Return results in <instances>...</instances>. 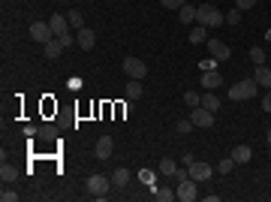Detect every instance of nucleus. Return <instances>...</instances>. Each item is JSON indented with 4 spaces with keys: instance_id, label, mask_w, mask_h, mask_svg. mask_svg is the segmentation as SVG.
<instances>
[{
    "instance_id": "30",
    "label": "nucleus",
    "mask_w": 271,
    "mask_h": 202,
    "mask_svg": "<svg viewBox=\"0 0 271 202\" xmlns=\"http://www.w3.org/2000/svg\"><path fill=\"white\" fill-rule=\"evenodd\" d=\"M226 24H232V27L241 24V12H238V9H229V12H226Z\"/></svg>"
},
{
    "instance_id": "36",
    "label": "nucleus",
    "mask_w": 271,
    "mask_h": 202,
    "mask_svg": "<svg viewBox=\"0 0 271 202\" xmlns=\"http://www.w3.org/2000/svg\"><path fill=\"white\" fill-rule=\"evenodd\" d=\"M160 3H163L166 9H181V6H184V0H160Z\"/></svg>"
},
{
    "instance_id": "24",
    "label": "nucleus",
    "mask_w": 271,
    "mask_h": 202,
    "mask_svg": "<svg viewBox=\"0 0 271 202\" xmlns=\"http://www.w3.org/2000/svg\"><path fill=\"white\" fill-rule=\"evenodd\" d=\"M175 169H178V166H175V160H169V157H166V160H160V172H163L166 178H172V175H175Z\"/></svg>"
},
{
    "instance_id": "22",
    "label": "nucleus",
    "mask_w": 271,
    "mask_h": 202,
    "mask_svg": "<svg viewBox=\"0 0 271 202\" xmlns=\"http://www.w3.org/2000/svg\"><path fill=\"white\" fill-rule=\"evenodd\" d=\"M154 196H157V202H172V199H178V196H175V190H169V187H160V190H154Z\"/></svg>"
},
{
    "instance_id": "4",
    "label": "nucleus",
    "mask_w": 271,
    "mask_h": 202,
    "mask_svg": "<svg viewBox=\"0 0 271 202\" xmlns=\"http://www.w3.org/2000/svg\"><path fill=\"white\" fill-rule=\"evenodd\" d=\"M175 196L181 202H193L199 196V190H196V181L193 178H184V181H178V187H175Z\"/></svg>"
},
{
    "instance_id": "27",
    "label": "nucleus",
    "mask_w": 271,
    "mask_h": 202,
    "mask_svg": "<svg viewBox=\"0 0 271 202\" xmlns=\"http://www.w3.org/2000/svg\"><path fill=\"white\" fill-rule=\"evenodd\" d=\"M202 106H205V109H211V112H217V109H220V97L205 94V97H202Z\"/></svg>"
},
{
    "instance_id": "14",
    "label": "nucleus",
    "mask_w": 271,
    "mask_h": 202,
    "mask_svg": "<svg viewBox=\"0 0 271 202\" xmlns=\"http://www.w3.org/2000/svg\"><path fill=\"white\" fill-rule=\"evenodd\" d=\"M0 178H3V184H12V181L18 178V166L6 163V157H3V163H0Z\"/></svg>"
},
{
    "instance_id": "28",
    "label": "nucleus",
    "mask_w": 271,
    "mask_h": 202,
    "mask_svg": "<svg viewBox=\"0 0 271 202\" xmlns=\"http://www.w3.org/2000/svg\"><path fill=\"white\" fill-rule=\"evenodd\" d=\"M193 127H196V124H193L190 118H184V121H178V124H175V133H181V136H187V133H190Z\"/></svg>"
},
{
    "instance_id": "23",
    "label": "nucleus",
    "mask_w": 271,
    "mask_h": 202,
    "mask_svg": "<svg viewBox=\"0 0 271 202\" xmlns=\"http://www.w3.org/2000/svg\"><path fill=\"white\" fill-rule=\"evenodd\" d=\"M127 97H130V100H136V97H142V82H139V79H133V82L127 85Z\"/></svg>"
},
{
    "instance_id": "1",
    "label": "nucleus",
    "mask_w": 271,
    "mask_h": 202,
    "mask_svg": "<svg viewBox=\"0 0 271 202\" xmlns=\"http://www.w3.org/2000/svg\"><path fill=\"white\" fill-rule=\"evenodd\" d=\"M256 91H259V85H256V79H244V82H235L232 88H229V100H250V97H256Z\"/></svg>"
},
{
    "instance_id": "7",
    "label": "nucleus",
    "mask_w": 271,
    "mask_h": 202,
    "mask_svg": "<svg viewBox=\"0 0 271 202\" xmlns=\"http://www.w3.org/2000/svg\"><path fill=\"white\" fill-rule=\"evenodd\" d=\"M190 121H193L196 127H211V124H214V112L205 109V106H196V109L190 112Z\"/></svg>"
},
{
    "instance_id": "5",
    "label": "nucleus",
    "mask_w": 271,
    "mask_h": 202,
    "mask_svg": "<svg viewBox=\"0 0 271 202\" xmlns=\"http://www.w3.org/2000/svg\"><path fill=\"white\" fill-rule=\"evenodd\" d=\"M124 73H127L130 79H139V82H142V79L148 76V66H145V60H139V57H127V60H124Z\"/></svg>"
},
{
    "instance_id": "26",
    "label": "nucleus",
    "mask_w": 271,
    "mask_h": 202,
    "mask_svg": "<svg viewBox=\"0 0 271 202\" xmlns=\"http://www.w3.org/2000/svg\"><path fill=\"white\" fill-rule=\"evenodd\" d=\"M184 103H187L190 109H196V106H202V97H199L196 91H187V94H184Z\"/></svg>"
},
{
    "instance_id": "12",
    "label": "nucleus",
    "mask_w": 271,
    "mask_h": 202,
    "mask_svg": "<svg viewBox=\"0 0 271 202\" xmlns=\"http://www.w3.org/2000/svg\"><path fill=\"white\" fill-rule=\"evenodd\" d=\"M211 15H214V6L211 3H202V6H196V24H211Z\"/></svg>"
},
{
    "instance_id": "9",
    "label": "nucleus",
    "mask_w": 271,
    "mask_h": 202,
    "mask_svg": "<svg viewBox=\"0 0 271 202\" xmlns=\"http://www.w3.org/2000/svg\"><path fill=\"white\" fill-rule=\"evenodd\" d=\"M214 175V166H208V163H202V160H196L193 166H190V178L199 184V181H208Z\"/></svg>"
},
{
    "instance_id": "25",
    "label": "nucleus",
    "mask_w": 271,
    "mask_h": 202,
    "mask_svg": "<svg viewBox=\"0 0 271 202\" xmlns=\"http://www.w3.org/2000/svg\"><path fill=\"white\" fill-rule=\"evenodd\" d=\"M250 60H253L256 66H259V63H265V48H259V45H253V48H250Z\"/></svg>"
},
{
    "instance_id": "19",
    "label": "nucleus",
    "mask_w": 271,
    "mask_h": 202,
    "mask_svg": "<svg viewBox=\"0 0 271 202\" xmlns=\"http://www.w3.org/2000/svg\"><path fill=\"white\" fill-rule=\"evenodd\" d=\"M190 42H193V45L208 42V30H205V24H199V27H193V30H190Z\"/></svg>"
},
{
    "instance_id": "33",
    "label": "nucleus",
    "mask_w": 271,
    "mask_h": 202,
    "mask_svg": "<svg viewBox=\"0 0 271 202\" xmlns=\"http://www.w3.org/2000/svg\"><path fill=\"white\" fill-rule=\"evenodd\" d=\"M256 6V0H235V9L238 12H244V9H253Z\"/></svg>"
},
{
    "instance_id": "3",
    "label": "nucleus",
    "mask_w": 271,
    "mask_h": 202,
    "mask_svg": "<svg viewBox=\"0 0 271 202\" xmlns=\"http://www.w3.org/2000/svg\"><path fill=\"white\" fill-rule=\"evenodd\" d=\"M30 39H36V42H48V39H54V30H51V24L48 21H33L30 24Z\"/></svg>"
},
{
    "instance_id": "2",
    "label": "nucleus",
    "mask_w": 271,
    "mask_h": 202,
    "mask_svg": "<svg viewBox=\"0 0 271 202\" xmlns=\"http://www.w3.org/2000/svg\"><path fill=\"white\" fill-rule=\"evenodd\" d=\"M84 187H87V193H91L94 199H106V193H109V187H112V178H106V175H91V178L84 181Z\"/></svg>"
},
{
    "instance_id": "38",
    "label": "nucleus",
    "mask_w": 271,
    "mask_h": 202,
    "mask_svg": "<svg viewBox=\"0 0 271 202\" xmlns=\"http://www.w3.org/2000/svg\"><path fill=\"white\" fill-rule=\"evenodd\" d=\"M262 109H265V112H271V91L262 97Z\"/></svg>"
},
{
    "instance_id": "13",
    "label": "nucleus",
    "mask_w": 271,
    "mask_h": 202,
    "mask_svg": "<svg viewBox=\"0 0 271 202\" xmlns=\"http://www.w3.org/2000/svg\"><path fill=\"white\" fill-rule=\"evenodd\" d=\"M112 145H115V142H112V136H103V139L97 142V148H94V151H97V157H100V160H109V157H112Z\"/></svg>"
},
{
    "instance_id": "20",
    "label": "nucleus",
    "mask_w": 271,
    "mask_h": 202,
    "mask_svg": "<svg viewBox=\"0 0 271 202\" xmlns=\"http://www.w3.org/2000/svg\"><path fill=\"white\" fill-rule=\"evenodd\" d=\"M127 181H130V172L127 169H115L112 172V184L115 187H127Z\"/></svg>"
},
{
    "instance_id": "34",
    "label": "nucleus",
    "mask_w": 271,
    "mask_h": 202,
    "mask_svg": "<svg viewBox=\"0 0 271 202\" xmlns=\"http://www.w3.org/2000/svg\"><path fill=\"white\" fill-rule=\"evenodd\" d=\"M57 39H60V45H63V48L75 45V36H72V33H63V36H57Z\"/></svg>"
},
{
    "instance_id": "15",
    "label": "nucleus",
    "mask_w": 271,
    "mask_h": 202,
    "mask_svg": "<svg viewBox=\"0 0 271 202\" xmlns=\"http://www.w3.org/2000/svg\"><path fill=\"white\" fill-rule=\"evenodd\" d=\"M253 79H256V85H262V88H268V91H271V66L259 63L256 73H253Z\"/></svg>"
},
{
    "instance_id": "10",
    "label": "nucleus",
    "mask_w": 271,
    "mask_h": 202,
    "mask_svg": "<svg viewBox=\"0 0 271 202\" xmlns=\"http://www.w3.org/2000/svg\"><path fill=\"white\" fill-rule=\"evenodd\" d=\"M48 24H51L54 36H63V33H69V21H66V15H60V12H54V15L48 18Z\"/></svg>"
},
{
    "instance_id": "37",
    "label": "nucleus",
    "mask_w": 271,
    "mask_h": 202,
    "mask_svg": "<svg viewBox=\"0 0 271 202\" xmlns=\"http://www.w3.org/2000/svg\"><path fill=\"white\" fill-rule=\"evenodd\" d=\"M181 163H184V166H193V163H196V157H193V154H190V151H187V154H184V157H181Z\"/></svg>"
},
{
    "instance_id": "8",
    "label": "nucleus",
    "mask_w": 271,
    "mask_h": 202,
    "mask_svg": "<svg viewBox=\"0 0 271 202\" xmlns=\"http://www.w3.org/2000/svg\"><path fill=\"white\" fill-rule=\"evenodd\" d=\"M205 45H208V51H211L214 60H229V54H232V48L226 42H220V39H208Z\"/></svg>"
},
{
    "instance_id": "18",
    "label": "nucleus",
    "mask_w": 271,
    "mask_h": 202,
    "mask_svg": "<svg viewBox=\"0 0 271 202\" xmlns=\"http://www.w3.org/2000/svg\"><path fill=\"white\" fill-rule=\"evenodd\" d=\"M178 18H181V24H193V21H196V6L184 3V6L178 9Z\"/></svg>"
},
{
    "instance_id": "11",
    "label": "nucleus",
    "mask_w": 271,
    "mask_h": 202,
    "mask_svg": "<svg viewBox=\"0 0 271 202\" xmlns=\"http://www.w3.org/2000/svg\"><path fill=\"white\" fill-rule=\"evenodd\" d=\"M229 157H232V160H235V166H238V163H250V157H253V151H250V145H235Z\"/></svg>"
},
{
    "instance_id": "16",
    "label": "nucleus",
    "mask_w": 271,
    "mask_h": 202,
    "mask_svg": "<svg viewBox=\"0 0 271 202\" xmlns=\"http://www.w3.org/2000/svg\"><path fill=\"white\" fill-rule=\"evenodd\" d=\"M42 51H45V57H48V60H57V57H60V51H63V45H60V39H48V42L42 45Z\"/></svg>"
},
{
    "instance_id": "29",
    "label": "nucleus",
    "mask_w": 271,
    "mask_h": 202,
    "mask_svg": "<svg viewBox=\"0 0 271 202\" xmlns=\"http://www.w3.org/2000/svg\"><path fill=\"white\" fill-rule=\"evenodd\" d=\"M0 199H3V202H18V193H15L9 184H3V190H0Z\"/></svg>"
},
{
    "instance_id": "21",
    "label": "nucleus",
    "mask_w": 271,
    "mask_h": 202,
    "mask_svg": "<svg viewBox=\"0 0 271 202\" xmlns=\"http://www.w3.org/2000/svg\"><path fill=\"white\" fill-rule=\"evenodd\" d=\"M66 21H69V27H81V24H84V15H81L78 9H69V12H66Z\"/></svg>"
},
{
    "instance_id": "31",
    "label": "nucleus",
    "mask_w": 271,
    "mask_h": 202,
    "mask_svg": "<svg viewBox=\"0 0 271 202\" xmlns=\"http://www.w3.org/2000/svg\"><path fill=\"white\" fill-rule=\"evenodd\" d=\"M232 169H235V160H232V157L220 160V166H217V172H223V175H226V172H232Z\"/></svg>"
},
{
    "instance_id": "6",
    "label": "nucleus",
    "mask_w": 271,
    "mask_h": 202,
    "mask_svg": "<svg viewBox=\"0 0 271 202\" xmlns=\"http://www.w3.org/2000/svg\"><path fill=\"white\" fill-rule=\"evenodd\" d=\"M75 45H78L81 51H91V48L97 45V33H94L91 27H78V33H75Z\"/></svg>"
},
{
    "instance_id": "39",
    "label": "nucleus",
    "mask_w": 271,
    "mask_h": 202,
    "mask_svg": "<svg viewBox=\"0 0 271 202\" xmlns=\"http://www.w3.org/2000/svg\"><path fill=\"white\" fill-rule=\"evenodd\" d=\"M268 145H271V130H268Z\"/></svg>"
},
{
    "instance_id": "35",
    "label": "nucleus",
    "mask_w": 271,
    "mask_h": 202,
    "mask_svg": "<svg viewBox=\"0 0 271 202\" xmlns=\"http://www.w3.org/2000/svg\"><path fill=\"white\" fill-rule=\"evenodd\" d=\"M39 136H42L45 142H51V139H54V127H48V124H45V127L39 130Z\"/></svg>"
},
{
    "instance_id": "32",
    "label": "nucleus",
    "mask_w": 271,
    "mask_h": 202,
    "mask_svg": "<svg viewBox=\"0 0 271 202\" xmlns=\"http://www.w3.org/2000/svg\"><path fill=\"white\" fill-rule=\"evenodd\" d=\"M139 181H142V184H151V187H154V172L142 169V172H139Z\"/></svg>"
},
{
    "instance_id": "17",
    "label": "nucleus",
    "mask_w": 271,
    "mask_h": 202,
    "mask_svg": "<svg viewBox=\"0 0 271 202\" xmlns=\"http://www.w3.org/2000/svg\"><path fill=\"white\" fill-rule=\"evenodd\" d=\"M220 82H223V76H220V73H214V70H208V73L202 76V88H205V91L220 88Z\"/></svg>"
}]
</instances>
